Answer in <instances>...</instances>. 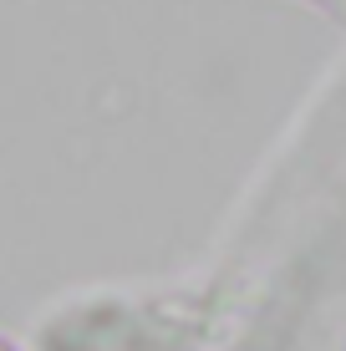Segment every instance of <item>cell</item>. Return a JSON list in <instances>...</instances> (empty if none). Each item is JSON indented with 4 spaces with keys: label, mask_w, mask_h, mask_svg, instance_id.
I'll list each match as a JSON object with an SVG mask.
<instances>
[]
</instances>
